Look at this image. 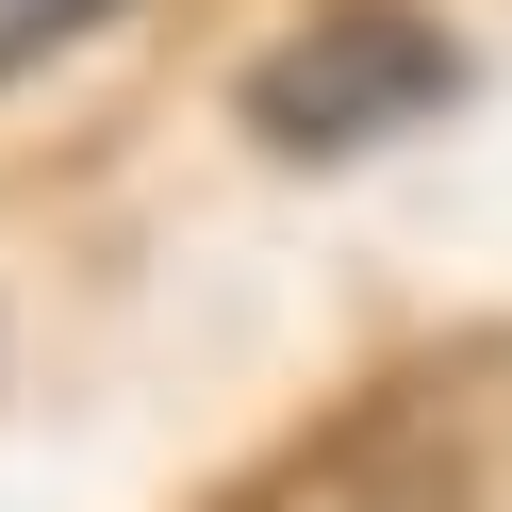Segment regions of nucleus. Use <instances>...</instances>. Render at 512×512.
<instances>
[{
    "label": "nucleus",
    "mask_w": 512,
    "mask_h": 512,
    "mask_svg": "<svg viewBox=\"0 0 512 512\" xmlns=\"http://www.w3.org/2000/svg\"><path fill=\"white\" fill-rule=\"evenodd\" d=\"M100 17H116V0H0V83H17V67H50V50H67V34H100Z\"/></svg>",
    "instance_id": "f03ea898"
},
{
    "label": "nucleus",
    "mask_w": 512,
    "mask_h": 512,
    "mask_svg": "<svg viewBox=\"0 0 512 512\" xmlns=\"http://www.w3.org/2000/svg\"><path fill=\"white\" fill-rule=\"evenodd\" d=\"M463 100V50L430 34V17H397V0H347V17H314V34H281L265 67H248V133L298 149V166H331V149H380L413 133V116Z\"/></svg>",
    "instance_id": "f257e3e1"
}]
</instances>
